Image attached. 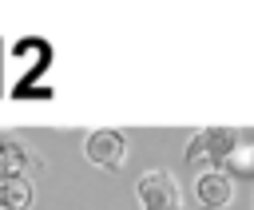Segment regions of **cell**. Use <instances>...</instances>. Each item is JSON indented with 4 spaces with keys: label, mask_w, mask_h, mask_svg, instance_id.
Listing matches in <instances>:
<instances>
[{
    "label": "cell",
    "mask_w": 254,
    "mask_h": 210,
    "mask_svg": "<svg viewBox=\"0 0 254 210\" xmlns=\"http://www.w3.org/2000/svg\"><path fill=\"white\" fill-rule=\"evenodd\" d=\"M194 202H198V210H226L234 202V178L222 170H198L194 174Z\"/></svg>",
    "instance_id": "obj_4"
},
{
    "label": "cell",
    "mask_w": 254,
    "mask_h": 210,
    "mask_svg": "<svg viewBox=\"0 0 254 210\" xmlns=\"http://www.w3.org/2000/svg\"><path fill=\"white\" fill-rule=\"evenodd\" d=\"M135 202L139 210H183V186L171 170L155 166L135 178Z\"/></svg>",
    "instance_id": "obj_2"
},
{
    "label": "cell",
    "mask_w": 254,
    "mask_h": 210,
    "mask_svg": "<svg viewBox=\"0 0 254 210\" xmlns=\"http://www.w3.org/2000/svg\"><path fill=\"white\" fill-rule=\"evenodd\" d=\"M242 131L238 127H198L187 139V166L194 170H222L226 158L238 151Z\"/></svg>",
    "instance_id": "obj_1"
},
{
    "label": "cell",
    "mask_w": 254,
    "mask_h": 210,
    "mask_svg": "<svg viewBox=\"0 0 254 210\" xmlns=\"http://www.w3.org/2000/svg\"><path fill=\"white\" fill-rule=\"evenodd\" d=\"M83 158L95 166V170H107L115 174L123 162H127V135L119 127H91L83 135Z\"/></svg>",
    "instance_id": "obj_3"
},
{
    "label": "cell",
    "mask_w": 254,
    "mask_h": 210,
    "mask_svg": "<svg viewBox=\"0 0 254 210\" xmlns=\"http://www.w3.org/2000/svg\"><path fill=\"white\" fill-rule=\"evenodd\" d=\"M36 186L28 174H0V210H32Z\"/></svg>",
    "instance_id": "obj_5"
},
{
    "label": "cell",
    "mask_w": 254,
    "mask_h": 210,
    "mask_svg": "<svg viewBox=\"0 0 254 210\" xmlns=\"http://www.w3.org/2000/svg\"><path fill=\"white\" fill-rule=\"evenodd\" d=\"M222 174H230V178H238V182H250V178H254V131L242 135V143H238V151L226 158Z\"/></svg>",
    "instance_id": "obj_6"
}]
</instances>
